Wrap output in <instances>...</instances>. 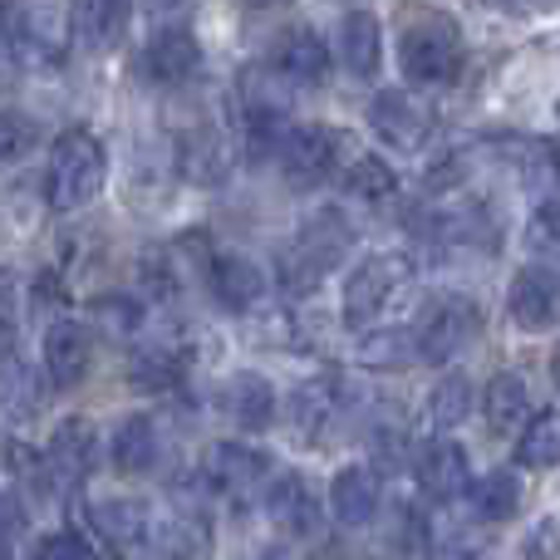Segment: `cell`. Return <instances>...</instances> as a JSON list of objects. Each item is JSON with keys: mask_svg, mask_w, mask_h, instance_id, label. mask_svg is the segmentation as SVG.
<instances>
[{"mask_svg": "<svg viewBox=\"0 0 560 560\" xmlns=\"http://www.w3.org/2000/svg\"><path fill=\"white\" fill-rule=\"evenodd\" d=\"M89 359H94V339L79 319H55L45 329V374L55 388H74L89 374Z\"/></svg>", "mask_w": 560, "mask_h": 560, "instance_id": "obj_15", "label": "cell"}, {"mask_svg": "<svg viewBox=\"0 0 560 560\" xmlns=\"http://www.w3.org/2000/svg\"><path fill=\"white\" fill-rule=\"evenodd\" d=\"M236 163V143L222 133L217 124H197L177 138V173L197 187H217L232 177Z\"/></svg>", "mask_w": 560, "mask_h": 560, "instance_id": "obj_11", "label": "cell"}, {"mask_svg": "<svg viewBox=\"0 0 560 560\" xmlns=\"http://www.w3.org/2000/svg\"><path fill=\"white\" fill-rule=\"evenodd\" d=\"M482 413H487V428H492L497 438H506V433L522 438V428L532 423V394H526V378L512 374V369L492 374V384H487V394H482Z\"/></svg>", "mask_w": 560, "mask_h": 560, "instance_id": "obj_20", "label": "cell"}, {"mask_svg": "<svg viewBox=\"0 0 560 560\" xmlns=\"http://www.w3.org/2000/svg\"><path fill=\"white\" fill-rule=\"evenodd\" d=\"M487 5H497V10H541V5H551V0H487Z\"/></svg>", "mask_w": 560, "mask_h": 560, "instance_id": "obj_39", "label": "cell"}, {"mask_svg": "<svg viewBox=\"0 0 560 560\" xmlns=\"http://www.w3.org/2000/svg\"><path fill=\"white\" fill-rule=\"evenodd\" d=\"M335 418H339V378H329V374L310 378L295 394V428H305V433L315 438L319 428H329Z\"/></svg>", "mask_w": 560, "mask_h": 560, "instance_id": "obj_28", "label": "cell"}, {"mask_svg": "<svg viewBox=\"0 0 560 560\" xmlns=\"http://www.w3.org/2000/svg\"><path fill=\"white\" fill-rule=\"evenodd\" d=\"M408 285H413V266H408V256L384 252V256L359 261L354 276L345 280V325L349 329L384 325V319L398 310V300L408 295Z\"/></svg>", "mask_w": 560, "mask_h": 560, "instance_id": "obj_3", "label": "cell"}, {"mask_svg": "<svg viewBox=\"0 0 560 560\" xmlns=\"http://www.w3.org/2000/svg\"><path fill=\"white\" fill-rule=\"evenodd\" d=\"M207 290H212V300L222 310H232V315H246V310L261 305L266 276H261V266L246 261V256L217 252L212 261H207Z\"/></svg>", "mask_w": 560, "mask_h": 560, "instance_id": "obj_14", "label": "cell"}, {"mask_svg": "<svg viewBox=\"0 0 560 560\" xmlns=\"http://www.w3.org/2000/svg\"><path fill=\"white\" fill-rule=\"evenodd\" d=\"M266 477H271V457L246 443H212L202 457V482L217 497H232V502H246L252 492H261Z\"/></svg>", "mask_w": 560, "mask_h": 560, "instance_id": "obj_8", "label": "cell"}, {"mask_svg": "<svg viewBox=\"0 0 560 560\" xmlns=\"http://www.w3.org/2000/svg\"><path fill=\"white\" fill-rule=\"evenodd\" d=\"M222 408H226V418H232L236 428H246V433H266V428L276 423V388H271V378L236 374L232 384L222 388Z\"/></svg>", "mask_w": 560, "mask_h": 560, "instance_id": "obj_21", "label": "cell"}, {"mask_svg": "<svg viewBox=\"0 0 560 560\" xmlns=\"http://www.w3.org/2000/svg\"><path fill=\"white\" fill-rule=\"evenodd\" d=\"M354 246V232L345 226V217L339 212H319V217H310V226L300 232V242H295V252L305 256L310 266H319V271H329V266L339 261V256Z\"/></svg>", "mask_w": 560, "mask_h": 560, "instance_id": "obj_25", "label": "cell"}, {"mask_svg": "<svg viewBox=\"0 0 560 560\" xmlns=\"http://www.w3.org/2000/svg\"><path fill=\"white\" fill-rule=\"evenodd\" d=\"M369 124L398 153H418V148L433 138V108L418 104L404 89H378L374 104H369Z\"/></svg>", "mask_w": 560, "mask_h": 560, "instance_id": "obj_9", "label": "cell"}, {"mask_svg": "<svg viewBox=\"0 0 560 560\" xmlns=\"http://www.w3.org/2000/svg\"><path fill=\"white\" fill-rule=\"evenodd\" d=\"M89 532L118 556H138V551H153L158 532L163 522L153 516V506L143 502H128V497H114V502H94L89 506Z\"/></svg>", "mask_w": 560, "mask_h": 560, "instance_id": "obj_6", "label": "cell"}, {"mask_svg": "<svg viewBox=\"0 0 560 560\" xmlns=\"http://www.w3.org/2000/svg\"><path fill=\"white\" fill-rule=\"evenodd\" d=\"M345 187L354 197H364V202H388V197L398 192V173L378 153H364V158H354V163H349Z\"/></svg>", "mask_w": 560, "mask_h": 560, "instance_id": "obj_30", "label": "cell"}, {"mask_svg": "<svg viewBox=\"0 0 560 560\" xmlns=\"http://www.w3.org/2000/svg\"><path fill=\"white\" fill-rule=\"evenodd\" d=\"M339 55H345L349 74L359 79L378 74V65H384V25H378V15L349 10L345 25H339Z\"/></svg>", "mask_w": 560, "mask_h": 560, "instance_id": "obj_23", "label": "cell"}, {"mask_svg": "<svg viewBox=\"0 0 560 560\" xmlns=\"http://www.w3.org/2000/svg\"><path fill=\"white\" fill-rule=\"evenodd\" d=\"M556 378H560V354H556Z\"/></svg>", "mask_w": 560, "mask_h": 560, "instance_id": "obj_40", "label": "cell"}, {"mask_svg": "<svg viewBox=\"0 0 560 560\" xmlns=\"http://www.w3.org/2000/svg\"><path fill=\"white\" fill-rule=\"evenodd\" d=\"M477 335H482V310H477L467 295H443L423 310L413 345H418V359H428V364H447V359L463 354Z\"/></svg>", "mask_w": 560, "mask_h": 560, "instance_id": "obj_4", "label": "cell"}, {"mask_svg": "<svg viewBox=\"0 0 560 560\" xmlns=\"http://www.w3.org/2000/svg\"><path fill=\"white\" fill-rule=\"evenodd\" d=\"M98 463V428L89 418H65L45 447V472L55 487H79Z\"/></svg>", "mask_w": 560, "mask_h": 560, "instance_id": "obj_12", "label": "cell"}, {"mask_svg": "<svg viewBox=\"0 0 560 560\" xmlns=\"http://www.w3.org/2000/svg\"><path fill=\"white\" fill-rule=\"evenodd\" d=\"M506 310L522 329L532 335H546V329L560 325V276L551 266H526L516 271L512 290H506Z\"/></svg>", "mask_w": 560, "mask_h": 560, "instance_id": "obj_13", "label": "cell"}, {"mask_svg": "<svg viewBox=\"0 0 560 560\" xmlns=\"http://www.w3.org/2000/svg\"><path fill=\"white\" fill-rule=\"evenodd\" d=\"M266 516L280 526L285 536H319V526H325V516H319V502L315 492H310L305 477H276L271 492H266Z\"/></svg>", "mask_w": 560, "mask_h": 560, "instance_id": "obj_17", "label": "cell"}, {"mask_svg": "<svg viewBox=\"0 0 560 560\" xmlns=\"http://www.w3.org/2000/svg\"><path fill=\"white\" fill-rule=\"evenodd\" d=\"M20 526V512H15V502H0V541H5L10 532Z\"/></svg>", "mask_w": 560, "mask_h": 560, "instance_id": "obj_38", "label": "cell"}, {"mask_svg": "<svg viewBox=\"0 0 560 560\" xmlns=\"http://www.w3.org/2000/svg\"><path fill=\"white\" fill-rule=\"evenodd\" d=\"M516 463L522 467H560V408H541L516 438Z\"/></svg>", "mask_w": 560, "mask_h": 560, "instance_id": "obj_26", "label": "cell"}, {"mask_svg": "<svg viewBox=\"0 0 560 560\" xmlns=\"http://www.w3.org/2000/svg\"><path fill=\"white\" fill-rule=\"evenodd\" d=\"M428 560H487V541L477 526L438 516V522L428 526Z\"/></svg>", "mask_w": 560, "mask_h": 560, "instance_id": "obj_27", "label": "cell"}, {"mask_svg": "<svg viewBox=\"0 0 560 560\" xmlns=\"http://www.w3.org/2000/svg\"><path fill=\"white\" fill-rule=\"evenodd\" d=\"M418 487H423L433 502H457L463 492H472V472H467V453L453 438H438L423 447L418 457Z\"/></svg>", "mask_w": 560, "mask_h": 560, "instance_id": "obj_16", "label": "cell"}, {"mask_svg": "<svg viewBox=\"0 0 560 560\" xmlns=\"http://www.w3.org/2000/svg\"><path fill=\"white\" fill-rule=\"evenodd\" d=\"M536 242L560 246V197H551V202L536 212Z\"/></svg>", "mask_w": 560, "mask_h": 560, "instance_id": "obj_37", "label": "cell"}, {"mask_svg": "<svg viewBox=\"0 0 560 560\" xmlns=\"http://www.w3.org/2000/svg\"><path fill=\"white\" fill-rule=\"evenodd\" d=\"M45 30L35 25V10L25 0H0V39L10 45V55H30L39 45Z\"/></svg>", "mask_w": 560, "mask_h": 560, "instance_id": "obj_32", "label": "cell"}, {"mask_svg": "<svg viewBox=\"0 0 560 560\" xmlns=\"http://www.w3.org/2000/svg\"><path fill=\"white\" fill-rule=\"evenodd\" d=\"M339 143H345V138H339L335 128H319V124L290 128L285 148H280V173H285V183L290 187H319L325 177H335Z\"/></svg>", "mask_w": 560, "mask_h": 560, "instance_id": "obj_7", "label": "cell"}, {"mask_svg": "<svg viewBox=\"0 0 560 560\" xmlns=\"http://www.w3.org/2000/svg\"><path fill=\"white\" fill-rule=\"evenodd\" d=\"M463 55H467L463 30H457V20L443 15V10H423V15L404 30V39H398V65L423 89L453 84V79L463 74Z\"/></svg>", "mask_w": 560, "mask_h": 560, "instance_id": "obj_1", "label": "cell"}, {"mask_svg": "<svg viewBox=\"0 0 560 560\" xmlns=\"http://www.w3.org/2000/svg\"><path fill=\"white\" fill-rule=\"evenodd\" d=\"M128 374H133V384L148 388V394H167V388L183 384V364H177L173 354H163V349H143V354H133Z\"/></svg>", "mask_w": 560, "mask_h": 560, "instance_id": "obj_31", "label": "cell"}, {"mask_svg": "<svg viewBox=\"0 0 560 560\" xmlns=\"http://www.w3.org/2000/svg\"><path fill=\"white\" fill-rule=\"evenodd\" d=\"M15 315H20L15 285H10V276H0V354L15 345Z\"/></svg>", "mask_w": 560, "mask_h": 560, "instance_id": "obj_36", "label": "cell"}, {"mask_svg": "<svg viewBox=\"0 0 560 560\" xmlns=\"http://www.w3.org/2000/svg\"><path fill=\"white\" fill-rule=\"evenodd\" d=\"M35 560H94L89 556V541L74 532H49L45 541L35 546Z\"/></svg>", "mask_w": 560, "mask_h": 560, "instance_id": "obj_34", "label": "cell"}, {"mask_svg": "<svg viewBox=\"0 0 560 560\" xmlns=\"http://www.w3.org/2000/svg\"><path fill=\"white\" fill-rule=\"evenodd\" d=\"M138 69H143L148 84L177 89V84H187V79H197V69H202V45H197V35L187 25H167L148 39Z\"/></svg>", "mask_w": 560, "mask_h": 560, "instance_id": "obj_10", "label": "cell"}, {"mask_svg": "<svg viewBox=\"0 0 560 560\" xmlns=\"http://www.w3.org/2000/svg\"><path fill=\"white\" fill-rule=\"evenodd\" d=\"M35 143H39V128H35V118H25V114H10V108H0V163H15V158H25Z\"/></svg>", "mask_w": 560, "mask_h": 560, "instance_id": "obj_33", "label": "cell"}, {"mask_svg": "<svg viewBox=\"0 0 560 560\" xmlns=\"http://www.w3.org/2000/svg\"><path fill=\"white\" fill-rule=\"evenodd\" d=\"M329 512L339 526H369L378 516V477L369 467H339L329 482Z\"/></svg>", "mask_w": 560, "mask_h": 560, "instance_id": "obj_19", "label": "cell"}, {"mask_svg": "<svg viewBox=\"0 0 560 560\" xmlns=\"http://www.w3.org/2000/svg\"><path fill=\"white\" fill-rule=\"evenodd\" d=\"M467 413H472V384H467L463 374L438 378V388L428 394V423H433L438 433H447V428H457Z\"/></svg>", "mask_w": 560, "mask_h": 560, "instance_id": "obj_29", "label": "cell"}, {"mask_svg": "<svg viewBox=\"0 0 560 560\" xmlns=\"http://www.w3.org/2000/svg\"><path fill=\"white\" fill-rule=\"evenodd\" d=\"M522 556L526 560H560V522H551V516L536 522L522 541Z\"/></svg>", "mask_w": 560, "mask_h": 560, "instance_id": "obj_35", "label": "cell"}, {"mask_svg": "<svg viewBox=\"0 0 560 560\" xmlns=\"http://www.w3.org/2000/svg\"><path fill=\"white\" fill-rule=\"evenodd\" d=\"M467 506H472V516H477L482 526L512 522V516L522 512V477L506 472V467H497V472L477 477L472 492H467Z\"/></svg>", "mask_w": 560, "mask_h": 560, "instance_id": "obj_24", "label": "cell"}, {"mask_svg": "<svg viewBox=\"0 0 560 560\" xmlns=\"http://www.w3.org/2000/svg\"><path fill=\"white\" fill-rule=\"evenodd\" d=\"M128 20H133V0H74V10H69V25L89 49L118 45Z\"/></svg>", "mask_w": 560, "mask_h": 560, "instance_id": "obj_22", "label": "cell"}, {"mask_svg": "<svg viewBox=\"0 0 560 560\" xmlns=\"http://www.w3.org/2000/svg\"><path fill=\"white\" fill-rule=\"evenodd\" d=\"M108 457H114V467L124 477H143L158 467V457H163V438H158V423L143 413L124 418V423L114 428V438H108Z\"/></svg>", "mask_w": 560, "mask_h": 560, "instance_id": "obj_18", "label": "cell"}, {"mask_svg": "<svg viewBox=\"0 0 560 560\" xmlns=\"http://www.w3.org/2000/svg\"><path fill=\"white\" fill-rule=\"evenodd\" d=\"M266 69L290 89H319L329 79V45L315 25H290L276 35Z\"/></svg>", "mask_w": 560, "mask_h": 560, "instance_id": "obj_5", "label": "cell"}, {"mask_svg": "<svg viewBox=\"0 0 560 560\" xmlns=\"http://www.w3.org/2000/svg\"><path fill=\"white\" fill-rule=\"evenodd\" d=\"M108 177V153L89 128H69L49 153V173H45V197L55 212H74V207L94 202L98 187Z\"/></svg>", "mask_w": 560, "mask_h": 560, "instance_id": "obj_2", "label": "cell"}]
</instances>
